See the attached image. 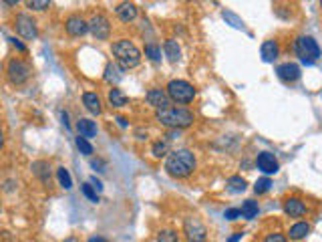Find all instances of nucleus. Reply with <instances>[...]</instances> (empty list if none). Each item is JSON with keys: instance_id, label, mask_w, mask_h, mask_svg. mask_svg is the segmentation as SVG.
<instances>
[{"instance_id": "nucleus-23", "label": "nucleus", "mask_w": 322, "mask_h": 242, "mask_svg": "<svg viewBox=\"0 0 322 242\" xmlns=\"http://www.w3.org/2000/svg\"><path fill=\"white\" fill-rule=\"evenodd\" d=\"M105 81L107 83H119L121 79H123V69L117 65V63H107V67H105Z\"/></svg>"}, {"instance_id": "nucleus-39", "label": "nucleus", "mask_w": 322, "mask_h": 242, "mask_svg": "<svg viewBox=\"0 0 322 242\" xmlns=\"http://www.w3.org/2000/svg\"><path fill=\"white\" fill-rule=\"evenodd\" d=\"M135 137L141 139V141H143V139H149V131L143 129V127H137V129H135Z\"/></svg>"}, {"instance_id": "nucleus-25", "label": "nucleus", "mask_w": 322, "mask_h": 242, "mask_svg": "<svg viewBox=\"0 0 322 242\" xmlns=\"http://www.w3.org/2000/svg\"><path fill=\"white\" fill-rule=\"evenodd\" d=\"M246 180L242 178V176H232V178H228V192L230 194H242L244 190H246Z\"/></svg>"}, {"instance_id": "nucleus-40", "label": "nucleus", "mask_w": 322, "mask_h": 242, "mask_svg": "<svg viewBox=\"0 0 322 242\" xmlns=\"http://www.w3.org/2000/svg\"><path fill=\"white\" fill-rule=\"evenodd\" d=\"M89 182H91V186H93V188H95L97 192H101V190H103V184H101V180H97L95 176H93V178H91Z\"/></svg>"}, {"instance_id": "nucleus-21", "label": "nucleus", "mask_w": 322, "mask_h": 242, "mask_svg": "<svg viewBox=\"0 0 322 242\" xmlns=\"http://www.w3.org/2000/svg\"><path fill=\"white\" fill-rule=\"evenodd\" d=\"M163 51H165V57L171 60V63H177L181 59V47L175 39H165L163 41Z\"/></svg>"}, {"instance_id": "nucleus-4", "label": "nucleus", "mask_w": 322, "mask_h": 242, "mask_svg": "<svg viewBox=\"0 0 322 242\" xmlns=\"http://www.w3.org/2000/svg\"><path fill=\"white\" fill-rule=\"evenodd\" d=\"M165 91H167L169 99L175 101V103H183V105H185V103H191V101L196 99V89H194V85L187 83V81H183V79H173V81H169L167 87H165Z\"/></svg>"}, {"instance_id": "nucleus-15", "label": "nucleus", "mask_w": 322, "mask_h": 242, "mask_svg": "<svg viewBox=\"0 0 322 242\" xmlns=\"http://www.w3.org/2000/svg\"><path fill=\"white\" fill-rule=\"evenodd\" d=\"M83 105H85V109H87L89 113H93V115H101V113H103L101 97H99L97 93H93V91H85V93H83Z\"/></svg>"}, {"instance_id": "nucleus-8", "label": "nucleus", "mask_w": 322, "mask_h": 242, "mask_svg": "<svg viewBox=\"0 0 322 242\" xmlns=\"http://www.w3.org/2000/svg\"><path fill=\"white\" fill-rule=\"evenodd\" d=\"M183 234L187 242H206L208 238V228L204 226V222L196 216H187L183 220Z\"/></svg>"}, {"instance_id": "nucleus-18", "label": "nucleus", "mask_w": 322, "mask_h": 242, "mask_svg": "<svg viewBox=\"0 0 322 242\" xmlns=\"http://www.w3.org/2000/svg\"><path fill=\"white\" fill-rule=\"evenodd\" d=\"M308 234H310V224H308V222H296V224H292L290 230H288V238L292 242L304 240Z\"/></svg>"}, {"instance_id": "nucleus-24", "label": "nucleus", "mask_w": 322, "mask_h": 242, "mask_svg": "<svg viewBox=\"0 0 322 242\" xmlns=\"http://www.w3.org/2000/svg\"><path fill=\"white\" fill-rule=\"evenodd\" d=\"M171 152H169V141L167 139H157L155 143H153V147H151V156L155 158V160H161V158H167Z\"/></svg>"}, {"instance_id": "nucleus-34", "label": "nucleus", "mask_w": 322, "mask_h": 242, "mask_svg": "<svg viewBox=\"0 0 322 242\" xmlns=\"http://www.w3.org/2000/svg\"><path fill=\"white\" fill-rule=\"evenodd\" d=\"M264 242H288V236L282 232H270V234H266Z\"/></svg>"}, {"instance_id": "nucleus-32", "label": "nucleus", "mask_w": 322, "mask_h": 242, "mask_svg": "<svg viewBox=\"0 0 322 242\" xmlns=\"http://www.w3.org/2000/svg\"><path fill=\"white\" fill-rule=\"evenodd\" d=\"M270 188H272V180H270V178H260V180L254 184V192H256L258 196L266 194Z\"/></svg>"}, {"instance_id": "nucleus-20", "label": "nucleus", "mask_w": 322, "mask_h": 242, "mask_svg": "<svg viewBox=\"0 0 322 242\" xmlns=\"http://www.w3.org/2000/svg\"><path fill=\"white\" fill-rule=\"evenodd\" d=\"M77 131H79V135H81V137L91 139V137H95V135H97V123H95L93 119L81 117V119H77Z\"/></svg>"}, {"instance_id": "nucleus-30", "label": "nucleus", "mask_w": 322, "mask_h": 242, "mask_svg": "<svg viewBox=\"0 0 322 242\" xmlns=\"http://www.w3.org/2000/svg\"><path fill=\"white\" fill-rule=\"evenodd\" d=\"M81 192H83V194L89 198V202H93V204H97V202H99V192H97V190L91 186V182L83 184V186H81Z\"/></svg>"}, {"instance_id": "nucleus-36", "label": "nucleus", "mask_w": 322, "mask_h": 242, "mask_svg": "<svg viewBox=\"0 0 322 242\" xmlns=\"http://www.w3.org/2000/svg\"><path fill=\"white\" fill-rule=\"evenodd\" d=\"M226 218L228 220H238V218H242V210L240 208H228L226 210Z\"/></svg>"}, {"instance_id": "nucleus-37", "label": "nucleus", "mask_w": 322, "mask_h": 242, "mask_svg": "<svg viewBox=\"0 0 322 242\" xmlns=\"http://www.w3.org/2000/svg\"><path fill=\"white\" fill-rule=\"evenodd\" d=\"M8 41H10V45H12L16 51H20V53H26V51H28V49H26V45H22L16 37H12V39H8Z\"/></svg>"}, {"instance_id": "nucleus-9", "label": "nucleus", "mask_w": 322, "mask_h": 242, "mask_svg": "<svg viewBox=\"0 0 322 242\" xmlns=\"http://www.w3.org/2000/svg\"><path fill=\"white\" fill-rule=\"evenodd\" d=\"M89 26H91V35L97 39V41H107L111 37V22L103 12H97L91 16L89 20Z\"/></svg>"}, {"instance_id": "nucleus-28", "label": "nucleus", "mask_w": 322, "mask_h": 242, "mask_svg": "<svg viewBox=\"0 0 322 242\" xmlns=\"http://www.w3.org/2000/svg\"><path fill=\"white\" fill-rule=\"evenodd\" d=\"M145 57L153 60V63H159L161 60V47L155 45V43H147L145 45Z\"/></svg>"}, {"instance_id": "nucleus-22", "label": "nucleus", "mask_w": 322, "mask_h": 242, "mask_svg": "<svg viewBox=\"0 0 322 242\" xmlns=\"http://www.w3.org/2000/svg\"><path fill=\"white\" fill-rule=\"evenodd\" d=\"M109 105L111 107H115V109H119V107H125L127 103H129V99H127V95L121 91V89H117V87H113V89H109Z\"/></svg>"}, {"instance_id": "nucleus-14", "label": "nucleus", "mask_w": 322, "mask_h": 242, "mask_svg": "<svg viewBox=\"0 0 322 242\" xmlns=\"http://www.w3.org/2000/svg\"><path fill=\"white\" fill-rule=\"evenodd\" d=\"M276 73L284 83H294L300 79V67L296 63H284L276 69Z\"/></svg>"}, {"instance_id": "nucleus-16", "label": "nucleus", "mask_w": 322, "mask_h": 242, "mask_svg": "<svg viewBox=\"0 0 322 242\" xmlns=\"http://www.w3.org/2000/svg\"><path fill=\"white\" fill-rule=\"evenodd\" d=\"M115 12H117L121 22H133L137 18L139 10H137V4H133V2H121V4H117Z\"/></svg>"}, {"instance_id": "nucleus-33", "label": "nucleus", "mask_w": 322, "mask_h": 242, "mask_svg": "<svg viewBox=\"0 0 322 242\" xmlns=\"http://www.w3.org/2000/svg\"><path fill=\"white\" fill-rule=\"evenodd\" d=\"M26 6L30 10H47V8H51V2L49 0H28Z\"/></svg>"}, {"instance_id": "nucleus-45", "label": "nucleus", "mask_w": 322, "mask_h": 242, "mask_svg": "<svg viewBox=\"0 0 322 242\" xmlns=\"http://www.w3.org/2000/svg\"><path fill=\"white\" fill-rule=\"evenodd\" d=\"M62 242H79V240H77L75 236H69V238H65V240H62Z\"/></svg>"}, {"instance_id": "nucleus-11", "label": "nucleus", "mask_w": 322, "mask_h": 242, "mask_svg": "<svg viewBox=\"0 0 322 242\" xmlns=\"http://www.w3.org/2000/svg\"><path fill=\"white\" fill-rule=\"evenodd\" d=\"M145 101L153 107V109H157V111H161V109H167V107H171L169 105V95H167V91H163V89H159V87H153V89H149L147 93H145Z\"/></svg>"}, {"instance_id": "nucleus-29", "label": "nucleus", "mask_w": 322, "mask_h": 242, "mask_svg": "<svg viewBox=\"0 0 322 242\" xmlns=\"http://www.w3.org/2000/svg\"><path fill=\"white\" fill-rule=\"evenodd\" d=\"M75 143H77V147H79V152H81V154H85V156H93V152H95V149H93V145L89 143V139H87V137H81V135H79V137L75 139Z\"/></svg>"}, {"instance_id": "nucleus-17", "label": "nucleus", "mask_w": 322, "mask_h": 242, "mask_svg": "<svg viewBox=\"0 0 322 242\" xmlns=\"http://www.w3.org/2000/svg\"><path fill=\"white\" fill-rule=\"evenodd\" d=\"M260 53H262L264 63H274V60L278 59V55H280V45H278V41H274V39L264 41Z\"/></svg>"}, {"instance_id": "nucleus-19", "label": "nucleus", "mask_w": 322, "mask_h": 242, "mask_svg": "<svg viewBox=\"0 0 322 242\" xmlns=\"http://www.w3.org/2000/svg\"><path fill=\"white\" fill-rule=\"evenodd\" d=\"M30 170H33V174L43 182V184H51V164H49V162L39 160V162H35V164L30 166Z\"/></svg>"}, {"instance_id": "nucleus-3", "label": "nucleus", "mask_w": 322, "mask_h": 242, "mask_svg": "<svg viewBox=\"0 0 322 242\" xmlns=\"http://www.w3.org/2000/svg\"><path fill=\"white\" fill-rule=\"evenodd\" d=\"M155 119L167 129H185V127L194 125L196 115H194V111H189L185 107H167V109L155 111Z\"/></svg>"}, {"instance_id": "nucleus-31", "label": "nucleus", "mask_w": 322, "mask_h": 242, "mask_svg": "<svg viewBox=\"0 0 322 242\" xmlns=\"http://www.w3.org/2000/svg\"><path fill=\"white\" fill-rule=\"evenodd\" d=\"M157 242H179V234H177L175 230L165 228V230H159V232H157Z\"/></svg>"}, {"instance_id": "nucleus-2", "label": "nucleus", "mask_w": 322, "mask_h": 242, "mask_svg": "<svg viewBox=\"0 0 322 242\" xmlns=\"http://www.w3.org/2000/svg\"><path fill=\"white\" fill-rule=\"evenodd\" d=\"M111 53L115 57V63L123 69V71H129V69H135L139 63H141V51L135 47L133 41L129 39H119L111 45Z\"/></svg>"}, {"instance_id": "nucleus-44", "label": "nucleus", "mask_w": 322, "mask_h": 242, "mask_svg": "<svg viewBox=\"0 0 322 242\" xmlns=\"http://www.w3.org/2000/svg\"><path fill=\"white\" fill-rule=\"evenodd\" d=\"M117 123H119V127H123V129H125V127L129 125V123H127V119H125V117H117Z\"/></svg>"}, {"instance_id": "nucleus-10", "label": "nucleus", "mask_w": 322, "mask_h": 242, "mask_svg": "<svg viewBox=\"0 0 322 242\" xmlns=\"http://www.w3.org/2000/svg\"><path fill=\"white\" fill-rule=\"evenodd\" d=\"M65 31L71 37H85L87 33H91V26H89V20H85L81 14H71L65 20Z\"/></svg>"}, {"instance_id": "nucleus-42", "label": "nucleus", "mask_w": 322, "mask_h": 242, "mask_svg": "<svg viewBox=\"0 0 322 242\" xmlns=\"http://www.w3.org/2000/svg\"><path fill=\"white\" fill-rule=\"evenodd\" d=\"M60 119H62V125H65V127H71V123H69V113H67V111H60Z\"/></svg>"}, {"instance_id": "nucleus-46", "label": "nucleus", "mask_w": 322, "mask_h": 242, "mask_svg": "<svg viewBox=\"0 0 322 242\" xmlns=\"http://www.w3.org/2000/svg\"><path fill=\"white\" fill-rule=\"evenodd\" d=\"M320 8H322V0H320Z\"/></svg>"}, {"instance_id": "nucleus-5", "label": "nucleus", "mask_w": 322, "mask_h": 242, "mask_svg": "<svg viewBox=\"0 0 322 242\" xmlns=\"http://www.w3.org/2000/svg\"><path fill=\"white\" fill-rule=\"evenodd\" d=\"M30 75H33V69H30V65L26 60L10 59L6 63V79H8L10 85L20 87V85H24L30 79Z\"/></svg>"}, {"instance_id": "nucleus-26", "label": "nucleus", "mask_w": 322, "mask_h": 242, "mask_svg": "<svg viewBox=\"0 0 322 242\" xmlns=\"http://www.w3.org/2000/svg\"><path fill=\"white\" fill-rule=\"evenodd\" d=\"M242 216L246 218V220H254L256 216H258V202H254V200H246L244 204H242Z\"/></svg>"}, {"instance_id": "nucleus-35", "label": "nucleus", "mask_w": 322, "mask_h": 242, "mask_svg": "<svg viewBox=\"0 0 322 242\" xmlns=\"http://www.w3.org/2000/svg\"><path fill=\"white\" fill-rule=\"evenodd\" d=\"M223 18H228V20L232 22V26H236V28H242V26H244V22H242L236 14H232V12H228V10L223 12Z\"/></svg>"}, {"instance_id": "nucleus-43", "label": "nucleus", "mask_w": 322, "mask_h": 242, "mask_svg": "<svg viewBox=\"0 0 322 242\" xmlns=\"http://www.w3.org/2000/svg\"><path fill=\"white\" fill-rule=\"evenodd\" d=\"M87 242H109L107 238H103V236H91Z\"/></svg>"}, {"instance_id": "nucleus-27", "label": "nucleus", "mask_w": 322, "mask_h": 242, "mask_svg": "<svg viewBox=\"0 0 322 242\" xmlns=\"http://www.w3.org/2000/svg\"><path fill=\"white\" fill-rule=\"evenodd\" d=\"M56 178H58L60 188H65V190H71V188H73V178H71V174H69V170H67L65 166L56 168Z\"/></svg>"}, {"instance_id": "nucleus-7", "label": "nucleus", "mask_w": 322, "mask_h": 242, "mask_svg": "<svg viewBox=\"0 0 322 242\" xmlns=\"http://www.w3.org/2000/svg\"><path fill=\"white\" fill-rule=\"evenodd\" d=\"M14 31L24 39V41H35L39 37V28H37V20L30 14H16L14 18Z\"/></svg>"}, {"instance_id": "nucleus-13", "label": "nucleus", "mask_w": 322, "mask_h": 242, "mask_svg": "<svg viewBox=\"0 0 322 242\" xmlns=\"http://www.w3.org/2000/svg\"><path fill=\"white\" fill-rule=\"evenodd\" d=\"M256 166H258V170H262L266 176H272V174H276V172L280 170V164H278L276 156L270 154V152H260V154H258Z\"/></svg>"}, {"instance_id": "nucleus-38", "label": "nucleus", "mask_w": 322, "mask_h": 242, "mask_svg": "<svg viewBox=\"0 0 322 242\" xmlns=\"http://www.w3.org/2000/svg\"><path fill=\"white\" fill-rule=\"evenodd\" d=\"M91 168H95L97 172H105V168H107V164H105L103 160H91Z\"/></svg>"}, {"instance_id": "nucleus-12", "label": "nucleus", "mask_w": 322, "mask_h": 242, "mask_svg": "<svg viewBox=\"0 0 322 242\" xmlns=\"http://www.w3.org/2000/svg\"><path fill=\"white\" fill-rule=\"evenodd\" d=\"M282 208H284L286 216H290V218H302V216L306 214V204H304V200H300L298 196H288V198H284Z\"/></svg>"}, {"instance_id": "nucleus-41", "label": "nucleus", "mask_w": 322, "mask_h": 242, "mask_svg": "<svg viewBox=\"0 0 322 242\" xmlns=\"http://www.w3.org/2000/svg\"><path fill=\"white\" fill-rule=\"evenodd\" d=\"M242 236H244V232H234V234H232V236H230L226 242H240L242 240Z\"/></svg>"}, {"instance_id": "nucleus-1", "label": "nucleus", "mask_w": 322, "mask_h": 242, "mask_svg": "<svg viewBox=\"0 0 322 242\" xmlns=\"http://www.w3.org/2000/svg\"><path fill=\"white\" fill-rule=\"evenodd\" d=\"M196 168H198V160L191 149H173L165 158V172L171 178H177V180L189 178L196 172Z\"/></svg>"}, {"instance_id": "nucleus-6", "label": "nucleus", "mask_w": 322, "mask_h": 242, "mask_svg": "<svg viewBox=\"0 0 322 242\" xmlns=\"http://www.w3.org/2000/svg\"><path fill=\"white\" fill-rule=\"evenodd\" d=\"M294 51H296V55L300 57V60H302L304 65H312L314 60L320 57V47H318V43H316L312 37H308V35H302V37H298V39L294 41Z\"/></svg>"}]
</instances>
